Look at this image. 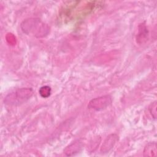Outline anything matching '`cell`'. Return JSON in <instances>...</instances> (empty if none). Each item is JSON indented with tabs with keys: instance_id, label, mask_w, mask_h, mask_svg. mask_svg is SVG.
I'll use <instances>...</instances> for the list:
<instances>
[{
	"instance_id": "ba28073f",
	"label": "cell",
	"mask_w": 157,
	"mask_h": 157,
	"mask_svg": "<svg viewBox=\"0 0 157 157\" xmlns=\"http://www.w3.org/2000/svg\"><path fill=\"white\" fill-rule=\"evenodd\" d=\"M39 92L41 97L44 98H47L50 96L52 93V90L49 86L45 85L40 87Z\"/></svg>"
},
{
	"instance_id": "9c48e42d",
	"label": "cell",
	"mask_w": 157,
	"mask_h": 157,
	"mask_svg": "<svg viewBox=\"0 0 157 157\" xmlns=\"http://www.w3.org/2000/svg\"><path fill=\"white\" fill-rule=\"evenodd\" d=\"M156 101H154L153 102L151 103V104L148 107V110L151 114V115L153 117L154 119L156 118Z\"/></svg>"
},
{
	"instance_id": "7a4b0ae2",
	"label": "cell",
	"mask_w": 157,
	"mask_h": 157,
	"mask_svg": "<svg viewBox=\"0 0 157 157\" xmlns=\"http://www.w3.org/2000/svg\"><path fill=\"white\" fill-rule=\"evenodd\" d=\"M33 93V90L31 88H18L9 93L5 97L4 102L10 106L19 105L28 101Z\"/></svg>"
},
{
	"instance_id": "52a82bcc",
	"label": "cell",
	"mask_w": 157,
	"mask_h": 157,
	"mask_svg": "<svg viewBox=\"0 0 157 157\" xmlns=\"http://www.w3.org/2000/svg\"><path fill=\"white\" fill-rule=\"evenodd\" d=\"M143 155L145 157L157 156V145L155 142H148L144 147Z\"/></svg>"
},
{
	"instance_id": "8992f818",
	"label": "cell",
	"mask_w": 157,
	"mask_h": 157,
	"mask_svg": "<svg viewBox=\"0 0 157 157\" xmlns=\"http://www.w3.org/2000/svg\"><path fill=\"white\" fill-rule=\"evenodd\" d=\"M148 36V31L144 23L140 24L138 28V33L136 37L137 42L142 44L147 41Z\"/></svg>"
},
{
	"instance_id": "3957f363",
	"label": "cell",
	"mask_w": 157,
	"mask_h": 157,
	"mask_svg": "<svg viewBox=\"0 0 157 157\" xmlns=\"http://www.w3.org/2000/svg\"><path fill=\"white\" fill-rule=\"evenodd\" d=\"M112 102L110 95H104L91 99L88 105V107L94 110L99 111L106 109Z\"/></svg>"
},
{
	"instance_id": "277c9868",
	"label": "cell",
	"mask_w": 157,
	"mask_h": 157,
	"mask_svg": "<svg viewBox=\"0 0 157 157\" xmlns=\"http://www.w3.org/2000/svg\"><path fill=\"white\" fill-rule=\"evenodd\" d=\"M118 140V136L116 134H112L108 136L101 148V151L102 153L109 152L114 147Z\"/></svg>"
},
{
	"instance_id": "5b68a950",
	"label": "cell",
	"mask_w": 157,
	"mask_h": 157,
	"mask_svg": "<svg viewBox=\"0 0 157 157\" xmlns=\"http://www.w3.org/2000/svg\"><path fill=\"white\" fill-rule=\"evenodd\" d=\"M83 148V143L80 140H76L65 148L63 153L65 155L71 156L79 153Z\"/></svg>"
},
{
	"instance_id": "6da1fadb",
	"label": "cell",
	"mask_w": 157,
	"mask_h": 157,
	"mask_svg": "<svg viewBox=\"0 0 157 157\" xmlns=\"http://www.w3.org/2000/svg\"><path fill=\"white\" fill-rule=\"evenodd\" d=\"M23 32L37 38L47 36L50 33L47 24L37 18H30L23 21L20 25Z\"/></svg>"
}]
</instances>
